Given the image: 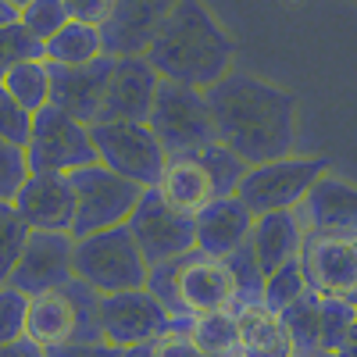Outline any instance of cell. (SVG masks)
Wrapping results in <instances>:
<instances>
[{
  "mask_svg": "<svg viewBox=\"0 0 357 357\" xmlns=\"http://www.w3.org/2000/svg\"><path fill=\"white\" fill-rule=\"evenodd\" d=\"M100 293L86 286L82 279H72L61 289H47L29 296V314H25V336L47 347L68 343V340H100Z\"/></svg>",
  "mask_w": 357,
  "mask_h": 357,
  "instance_id": "4",
  "label": "cell"
},
{
  "mask_svg": "<svg viewBox=\"0 0 357 357\" xmlns=\"http://www.w3.org/2000/svg\"><path fill=\"white\" fill-rule=\"evenodd\" d=\"M43 357H118V350L104 340H68V343L47 347Z\"/></svg>",
  "mask_w": 357,
  "mask_h": 357,
  "instance_id": "38",
  "label": "cell"
},
{
  "mask_svg": "<svg viewBox=\"0 0 357 357\" xmlns=\"http://www.w3.org/2000/svg\"><path fill=\"white\" fill-rule=\"evenodd\" d=\"M301 268L314 293L347 296L357 286V229L350 232H304Z\"/></svg>",
  "mask_w": 357,
  "mask_h": 357,
  "instance_id": "13",
  "label": "cell"
},
{
  "mask_svg": "<svg viewBox=\"0 0 357 357\" xmlns=\"http://www.w3.org/2000/svg\"><path fill=\"white\" fill-rule=\"evenodd\" d=\"M25 240H29V225L22 222L11 200H0V286L11 279Z\"/></svg>",
  "mask_w": 357,
  "mask_h": 357,
  "instance_id": "32",
  "label": "cell"
},
{
  "mask_svg": "<svg viewBox=\"0 0 357 357\" xmlns=\"http://www.w3.org/2000/svg\"><path fill=\"white\" fill-rule=\"evenodd\" d=\"M72 247H75L72 232L29 229V240L22 247V257H18L8 282L18 286L29 296L68 286L75 279V272H72Z\"/></svg>",
  "mask_w": 357,
  "mask_h": 357,
  "instance_id": "14",
  "label": "cell"
},
{
  "mask_svg": "<svg viewBox=\"0 0 357 357\" xmlns=\"http://www.w3.org/2000/svg\"><path fill=\"white\" fill-rule=\"evenodd\" d=\"M15 211L29 229H50V232H72L75 222V193L68 175L57 172H29L18 193L11 197Z\"/></svg>",
  "mask_w": 357,
  "mask_h": 357,
  "instance_id": "16",
  "label": "cell"
},
{
  "mask_svg": "<svg viewBox=\"0 0 357 357\" xmlns=\"http://www.w3.org/2000/svg\"><path fill=\"white\" fill-rule=\"evenodd\" d=\"M200 161V168L207 172V178H211V186H215V197H225V193H236V186L243 183V175H247V161L243 158H236L225 143H207L200 146V151L193 154Z\"/></svg>",
  "mask_w": 357,
  "mask_h": 357,
  "instance_id": "29",
  "label": "cell"
},
{
  "mask_svg": "<svg viewBox=\"0 0 357 357\" xmlns=\"http://www.w3.org/2000/svg\"><path fill=\"white\" fill-rule=\"evenodd\" d=\"M172 275H175L178 318L207 311H236V282L225 257L200 254L193 247L183 257H172Z\"/></svg>",
  "mask_w": 357,
  "mask_h": 357,
  "instance_id": "11",
  "label": "cell"
},
{
  "mask_svg": "<svg viewBox=\"0 0 357 357\" xmlns=\"http://www.w3.org/2000/svg\"><path fill=\"white\" fill-rule=\"evenodd\" d=\"M111 65H114V57H107V54H100L97 61H89V65H72V68H54L50 65V104L57 111L79 118V122L93 126L100 118Z\"/></svg>",
  "mask_w": 357,
  "mask_h": 357,
  "instance_id": "18",
  "label": "cell"
},
{
  "mask_svg": "<svg viewBox=\"0 0 357 357\" xmlns=\"http://www.w3.org/2000/svg\"><path fill=\"white\" fill-rule=\"evenodd\" d=\"M307 232H350L357 229V186L325 172L296 207Z\"/></svg>",
  "mask_w": 357,
  "mask_h": 357,
  "instance_id": "20",
  "label": "cell"
},
{
  "mask_svg": "<svg viewBox=\"0 0 357 357\" xmlns=\"http://www.w3.org/2000/svg\"><path fill=\"white\" fill-rule=\"evenodd\" d=\"M25 314H29V293L4 282L0 286V343H15L25 336Z\"/></svg>",
  "mask_w": 357,
  "mask_h": 357,
  "instance_id": "35",
  "label": "cell"
},
{
  "mask_svg": "<svg viewBox=\"0 0 357 357\" xmlns=\"http://www.w3.org/2000/svg\"><path fill=\"white\" fill-rule=\"evenodd\" d=\"M15 4H25V0H15Z\"/></svg>",
  "mask_w": 357,
  "mask_h": 357,
  "instance_id": "47",
  "label": "cell"
},
{
  "mask_svg": "<svg viewBox=\"0 0 357 357\" xmlns=\"http://www.w3.org/2000/svg\"><path fill=\"white\" fill-rule=\"evenodd\" d=\"M118 357H154V343H146V347H129V350H118Z\"/></svg>",
  "mask_w": 357,
  "mask_h": 357,
  "instance_id": "44",
  "label": "cell"
},
{
  "mask_svg": "<svg viewBox=\"0 0 357 357\" xmlns=\"http://www.w3.org/2000/svg\"><path fill=\"white\" fill-rule=\"evenodd\" d=\"M72 272L75 279H82L104 296V293L143 289L151 264L143 261L129 225H111L100 232L79 236L72 247Z\"/></svg>",
  "mask_w": 357,
  "mask_h": 357,
  "instance_id": "3",
  "label": "cell"
},
{
  "mask_svg": "<svg viewBox=\"0 0 357 357\" xmlns=\"http://www.w3.org/2000/svg\"><path fill=\"white\" fill-rule=\"evenodd\" d=\"M236 333H240L243 357H293L289 333L275 311H268L261 301L236 307Z\"/></svg>",
  "mask_w": 357,
  "mask_h": 357,
  "instance_id": "23",
  "label": "cell"
},
{
  "mask_svg": "<svg viewBox=\"0 0 357 357\" xmlns=\"http://www.w3.org/2000/svg\"><path fill=\"white\" fill-rule=\"evenodd\" d=\"M154 357H207L183 329H172L154 343Z\"/></svg>",
  "mask_w": 357,
  "mask_h": 357,
  "instance_id": "39",
  "label": "cell"
},
{
  "mask_svg": "<svg viewBox=\"0 0 357 357\" xmlns=\"http://www.w3.org/2000/svg\"><path fill=\"white\" fill-rule=\"evenodd\" d=\"M161 75L146 57H114L97 122H146Z\"/></svg>",
  "mask_w": 357,
  "mask_h": 357,
  "instance_id": "15",
  "label": "cell"
},
{
  "mask_svg": "<svg viewBox=\"0 0 357 357\" xmlns=\"http://www.w3.org/2000/svg\"><path fill=\"white\" fill-rule=\"evenodd\" d=\"M68 183L75 193V222H72L75 240L79 236H89V232L111 229V225H126L129 215L136 211L139 197H143L139 183L111 172L100 161L68 172Z\"/></svg>",
  "mask_w": 357,
  "mask_h": 357,
  "instance_id": "6",
  "label": "cell"
},
{
  "mask_svg": "<svg viewBox=\"0 0 357 357\" xmlns=\"http://www.w3.org/2000/svg\"><path fill=\"white\" fill-rule=\"evenodd\" d=\"M225 264H229L232 282H236V307L261 301V289H264V272H261V264H257V257H254L250 243H247V247H240V250H232V254L225 257Z\"/></svg>",
  "mask_w": 357,
  "mask_h": 357,
  "instance_id": "33",
  "label": "cell"
},
{
  "mask_svg": "<svg viewBox=\"0 0 357 357\" xmlns=\"http://www.w3.org/2000/svg\"><path fill=\"white\" fill-rule=\"evenodd\" d=\"M186 336H190L207 357H236V354H240V333H236V314H232V311L190 314Z\"/></svg>",
  "mask_w": 357,
  "mask_h": 357,
  "instance_id": "25",
  "label": "cell"
},
{
  "mask_svg": "<svg viewBox=\"0 0 357 357\" xmlns=\"http://www.w3.org/2000/svg\"><path fill=\"white\" fill-rule=\"evenodd\" d=\"M11 22H18V4L15 0H0V29L11 25Z\"/></svg>",
  "mask_w": 357,
  "mask_h": 357,
  "instance_id": "42",
  "label": "cell"
},
{
  "mask_svg": "<svg viewBox=\"0 0 357 357\" xmlns=\"http://www.w3.org/2000/svg\"><path fill=\"white\" fill-rule=\"evenodd\" d=\"M0 86H4L25 111L36 114L50 104V65L43 57H29V61L15 65L4 79H0Z\"/></svg>",
  "mask_w": 357,
  "mask_h": 357,
  "instance_id": "26",
  "label": "cell"
},
{
  "mask_svg": "<svg viewBox=\"0 0 357 357\" xmlns=\"http://www.w3.org/2000/svg\"><path fill=\"white\" fill-rule=\"evenodd\" d=\"M354 321H357V304H350L347 296L321 293V301H318V350L336 354L347 343Z\"/></svg>",
  "mask_w": 357,
  "mask_h": 357,
  "instance_id": "28",
  "label": "cell"
},
{
  "mask_svg": "<svg viewBox=\"0 0 357 357\" xmlns=\"http://www.w3.org/2000/svg\"><path fill=\"white\" fill-rule=\"evenodd\" d=\"M143 57L161 79L207 89L232 72L236 43L204 0H175Z\"/></svg>",
  "mask_w": 357,
  "mask_h": 357,
  "instance_id": "2",
  "label": "cell"
},
{
  "mask_svg": "<svg viewBox=\"0 0 357 357\" xmlns=\"http://www.w3.org/2000/svg\"><path fill=\"white\" fill-rule=\"evenodd\" d=\"M29 165H25V146L0 139V200H11L18 186L25 183Z\"/></svg>",
  "mask_w": 357,
  "mask_h": 357,
  "instance_id": "37",
  "label": "cell"
},
{
  "mask_svg": "<svg viewBox=\"0 0 357 357\" xmlns=\"http://www.w3.org/2000/svg\"><path fill=\"white\" fill-rule=\"evenodd\" d=\"M347 301H350V304H357V286H354V289L347 293Z\"/></svg>",
  "mask_w": 357,
  "mask_h": 357,
  "instance_id": "45",
  "label": "cell"
},
{
  "mask_svg": "<svg viewBox=\"0 0 357 357\" xmlns=\"http://www.w3.org/2000/svg\"><path fill=\"white\" fill-rule=\"evenodd\" d=\"M311 357H336V354H325V350H314Z\"/></svg>",
  "mask_w": 357,
  "mask_h": 357,
  "instance_id": "46",
  "label": "cell"
},
{
  "mask_svg": "<svg viewBox=\"0 0 357 357\" xmlns=\"http://www.w3.org/2000/svg\"><path fill=\"white\" fill-rule=\"evenodd\" d=\"M304 222L296 218V211H268V215H254V229H250V250L261 264V272H275L279 264L293 261L301 254L304 243Z\"/></svg>",
  "mask_w": 357,
  "mask_h": 357,
  "instance_id": "21",
  "label": "cell"
},
{
  "mask_svg": "<svg viewBox=\"0 0 357 357\" xmlns=\"http://www.w3.org/2000/svg\"><path fill=\"white\" fill-rule=\"evenodd\" d=\"M154 190L168 207H175L183 215H197L200 207L215 200L211 178H207V172L200 168V161L193 154H172L161 168V178Z\"/></svg>",
  "mask_w": 357,
  "mask_h": 357,
  "instance_id": "22",
  "label": "cell"
},
{
  "mask_svg": "<svg viewBox=\"0 0 357 357\" xmlns=\"http://www.w3.org/2000/svg\"><path fill=\"white\" fill-rule=\"evenodd\" d=\"M336 357H357V321H354V329H350V336H347V343L336 350Z\"/></svg>",
  "mask_w": 357,
  "mask_h": 357,
  "instance_id": "43",
  "label": "cell"
},
{
  "mask_svg": "<svg viewBox=\"0 0 357 357\" xmlns=\"http://www.w3.org/2000/svg\"><path fill=\"white\" fill-rule=\"evenodd\" d=\"M65 8L75 22H89V25H104L114 0H65Z\"/></svg>",
  "mask_w": 357,
  "mask_h": 357,
  "instance_id": "40",
  "label": "cell"
},
{
  "mask_svg": "<svg viewBox=\"0 0 357 357\" xmlns=\"http://www.w3.org/2000/svg\"><path fill=\"white\" fill-rule=\"evenodd\" d=\"M68 22H72V15L65 8V0H25V4H18V25L36 43H47Z\"/></svg>",
  "mask_w": 357,
  "mask_h": 357,
  "instance_id": "31",
  "label": "cell"
},
{
  "mask_svg": "<svg viewBox=\"0 0 357 357\" xmlns=\"http://www.w3.org/2000/svg\"><path fill=\"white\" fill-rule=\"evenodd\" d=\"M175 0H114L100 40L107 57H143Z\"/></svg>",
  "mask_w": 357,
  "mask_h": 357,
  "instance_id": "17",
  "label": "cell"
},
{
  "mask_svg": "<svg viewBox=\"0 0 357 357\" xmlns=\"http://www.w3.org/2000/svg\"><path fill=\"white\" fill-rule=\"evenodd\" d=\"M89 136H93L100 165L132 178L143 190L158 186L168 154L146 122H93L89 126Z\"/></svg>",
  "mask_w": 357,
  "mask_h": 357,
  "instance_id": "9",
  "label": "cell"
},
{
  "mask_svg": "<svg viewBox=\"0 0 357 357\" xmlns=\"http://www.w3.org/2000/svg\"><path fill=\"white\" fill-rule=\"evenodd\" d=\"M329 172V161L325 158H275L264 165H250L243 183L236 186V197H240L254 215H268V211H296L301 200L307 197V190L318 183V178Z\"/></svg>",
  "mask_w": 357,
  "mask_h": 357,
  "instance_id": "7",
  "label": "cell"
},
{
  "mask_svg": "<svg viewBox=\"0 0 357 357\" xmlns=\"http://www.w3.org/2000/svg\"><path fill=\"white\" fill-rule=\"evenodd\" d=\"M236 357H243V354H236Z\"/></svg>",
  "mask_w": 357,
  "mask_h": 357,
  "instance_id": "48",
  "label": "cell"
},
{
  "mask_svg": "<svg viewBox=\"0 0 357 357\" xmlns=\"http://www.w3.org/2000/svg\"><path fill=\"white\" fill-rule=\"evenodd\" d=\"M311 286H307V275H304V268H301V257H293L286 264H279L275 272H268L264 275V289H261V304L268 311H275L282 314L296 296H304Z\"/></svg>",
  "mask_w": 357,
  "mask_h": 357,
  "instance_id": "30",
  "label": "cell"
},
{
  "mask_svg": "<svg viewBox=\"0 0 357 357\" xmlns=\"http://www.w3.org/2000/svg\"><path fill=\"white\" fill-rule=\"evenodd\" d=\"M0 357H43V347L33 343L29 336H22L15 343H0Z\"/></svg>",
  "mask_w": 357,
  "mask_h": 357,
  "instance_id": "41",
  "label": "cell"
},
{
  "mask_svg": "<svg viewBox=\"0 0 357 357\" xmlns=\"http://www.w3.org/2000/svg\"><path fill=\"white\" fill-rule=\"evenodd\" d=\"M129 232L146 264H161L193 250V215L168 207L158 190H143L136 211L129 215Z\"/></svg>",
  "mask_w": 357,
  "mask_h": 357,
  "instance_id": "12",
  "label": "cell"
},
{
  "mask_svg": "<svg viewBox=\"0 0 357 357\" xmlns=\"http://www.w3.org/2000/svg\"><path fill=\"white\" fill-rule=\"evenodd\" d=\"M250 229L254 211L236 193H225L193 215V247L211 257H229L232 250L250 243Z\"/></svg>",
  "mask_w": 357,
  "mask_h": 357,
  "instance_id": "19",
  "label": "cell"
},
{
  "mask_svg": "<svg viewBox=\"0 0 357 357\" xmlns=\"http://www.w3.org/2000/svg\"><path fill=\"white\" fill-rule=\"evenodd\" d=\"M211 107L215 139L247 165H264L293 154L296 146V97L289 89L250 72H225L204 89Z\"/></svg>",
  "mask_w": 357,
  "mask_h": 357,
  "instance_id": "1",
  "label": "cell"
},
{
  "mask_svg": "<svg viewBox=\"0 0 357 357\" xmlns=\"http://www.w3.org/2000/svg\"><path fill=\"white\" fill-rule=\"evenodd\" d=\"M146 126L165 146V154H197L200 146L215 143V126H211V107H207L204 89L183 86L161 79L158 93L146 114Z\"/></svg>",
  "mask_w": 357,
  "mask_h": 357,
  "instance_id": "5",
  "label": "cell"
},
{
  "mask_svg": "<svg viewBox=\"0 0 357 357\" xmlns=\"http://www.w3.org/2000/svg\"><path fill=\"white\" fill-rule=\"evenodd\" d=\"M318 301H321V293L307 289L279 314L293 343V357H311L318 350Z\"/></svg>",
  "mask_w": 357,
  "mask_h": 357,
  "instance_id": "27",
  "label": "cell"
},
{
  "mask_svg": "<svg viewBox=\"0 0 357 357\" xmlns=\"http://www.w3.org/2000/svg\"><path fill=\"white\" fill-rule=\"evenodd\" d=\"M104 54V40H100V25L89 22H68L65 29L43 43V61L54 68H72V65H89Z\"/></svg>",
  "mask_w": 357,
  "mask_h": 357,
  "instance_id": "24",
  "label": "cell"
},
{
  "mask_svg": "<svg viewBox=\"0 0 357 357\" xmlns=\"http://www.w3.org/2000/svg\"><path fill=\"white\" fill-rule=\"evenodd\" d=\"M97 321H100V340L111 343L114 350L146 347V343H158L165 333H172V314L146 289L104 293Z\"/></svg>",
  "mask_w": 357,
  "mask_h": 357,
  "instance_id": "10",
  "label": "cell"
},
{
  "mask_svg": "<svg viewBox=\"0 0 357 357\" xmlns=\"http://www.w3.org/2000/svg\"><path fill=\"white\" fill-rule=\"evenodd\" d=\"M29 57H43V43H36L18 22L0 29V79H4L15 65L29 61Z\"/></svg>",
  "mask_w": 357,
  "mask_h": 357,
  "instance_id": "34",
  "label": "cell"
},
{
  "mask_svg": "<svg viewBox=\"0 0 357 357\" xmlns=\"http://www.w3.org/2000/svg\"><path fill=\"white\" fill-rule=\"evenodd\" d=\"M93 161H97V146H93V136H89L86 122L57 111L54 104H47L43 111L33 114V132H29V143H25L29 172L68 175Z\"/></svg>",
  "mask_w": 357,
  "mask_h": 357,
  "instance_id": "8",
  "label": "cell"
},
{
  "mask_svg": "<svg viewBox=\"0 0 357 357\" xmlns=\"http://www.w3.org/2000/svg\"><path fill=\"white\" fill-rule=\"evenodd\" d=\"M29 132H33V111H25V107L8 93V89L0 86V139L25 146V143H29Z\"/></svg>",
  "mask_w": 357,
  "mask_h": 357,
  "instance_id": "36",
  "label": "cell"
}]
</instances>
